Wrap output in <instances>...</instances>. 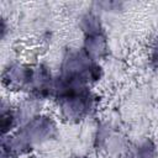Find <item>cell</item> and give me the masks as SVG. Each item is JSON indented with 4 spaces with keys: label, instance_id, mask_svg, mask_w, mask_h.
Returning a JSON list of instances; mask_svg holds the SVG:
<instances>
[{
    "label": "cell",
    "instance_id": "11",
    "mask_svg": "<svg viewBox=\"0 0 158 158\" xmlns=\"http://www.w3.org/2000/svg\"><path fill=\"white\" fill-rule=\"evenodd\" d=\"M148 59L154 69H158V37L153 40L148 51Z\"/></svg>",
    "mask_w": 158,
    "mask_h": 158
},
{
    "label": "cell",
    "instance_id": "12",
    "mask_svg": "<svg viewBox=\"0 0 158 158\" xmlns=\"http://www.w3.org/2000/svg\"><path fill=\"white\" fill-rule=\"evenodd\" d=\"M77 158H86V157H77Z\"/></svg>",
    "mask_w": 158,
    "mask_h": 158
},
{
    "label": "cell",
    "instance_id": "7",
    "mask_svg": "<svg viewBox=\"0 0 158 158\" xmlns=\"http://www.w3.org/2000/svg\"><path fill=\"white\" fill-rule=\"evenodd\" d=\"M40 111H41V99H37V98L30 95V98L23 100L16 107V114H17L20 126L23 125L25 122L32 120L33 117L41 115Z\"/></svg>",
    "mask_w": 158,
    "mask_h": 158
},
{
    "label": "cell",
    "instance_id": "10",
    "mask_svg": "<svg viewBox=\"0 0 158 158\" xmlns=\"http://www.w3.org/2000/svg\"><path fill=\"white\" fill-rule=\"evenodd\" d=\"M128 158H157L156 144L146 138L128 151Z\"/></svg>",
    "mask_w": 158,
    "mask_h": 158
},
{
    "label": "cell",
    "instance_id": "1",
    "mask_svg": "<svg viewBox=\"0 0 158 158\" xmlns=\"http://www.w3.org/2000/svg\"><path fill=\"white\" fill-rule=\"evenodd\" d=\"M63 118L78 122L86 118L95 109L96 99L90 86L72 83L59 77L54 79L53 94Z\"/></svg>",
    "mask_w": 158,
    "mask_h": 158
},
{
    "label": "cell",
    "instance_id": "5",
    "mask_svg": "<svg viewBox=\"0 0 158 158\" xmlns=\"http://www.w3.org/2000/svg\"><path fill=\"white\" fill-rule=\"evenodd\" d=\"M33 65L12 62L2 70V85L11 91L30 93Z\"/></svg>",
    "mask_w": 158,
    "mask_h": 158
},
{
    "label": "cell",
    "instance_id": "3",
    "mask_svg": "<svg viewBox=\"0 0 158 158\" xmlns=\"http://www.w3.org/2000/svg\"><path fill=\"white\" fill-rule=\"evenodd\" d=\"M59 78L90 86L101 78V67L83 49H69L60 64Z\"/></svg>",
    "mask_w": 158,
    "mask_h": 158
},
{
    "label": "cell",
    "instance_id": "6",
    "mask_svg": "<svg viewBox=\"0 0 158 158\" xmlns=\"http://www.w3.org/2000/svg\"><path fill=\"white\" fill-rule=\"evenodd\" d=\"M54 79L56 78H53L51 70L44 64L33 65L30 95L37 99H41V100H43L47 96H52Z\"/></svg>",
    "mask_w": 158,
    "mask_h": 158
},
{
    "label": "cell",
    "instance_id": "2",
    "mask_svg": "<svg viewBox=\"0 0 158 158\" xmlns=\"http://www.w3.org/2000/svg\"><path fill=\"white\" fill-rule=\"evenodd\" d=\"M57 135V126L52 117L38 115L25 122L15 132L2 137L1 151L16 158L30 152L36 146L51 141Z\"/></svg>",
    "mask_w": 158,
    "mask_h": 158
},
{
    "label": "cell",
    "instance_id": "4",
    "mask_svg": "<svg viewBox=\"0 0 158 158\" xmlns=\"http://www.w3.org/2000/svg\"><path fill=\"white\" fill-rule=\"evenodd\" d=\"M84 32L83 51L94 60H99L107 54L109 44L100 19L94 12H88L81 19Z\"/></svg>",
    "mask_w": 158,
    "mask_h": 158
},
{
    "label": "cell",
    "instance_id": "8",
    "mask_svg": "<svg viewBox=\"0 0 158 158\" xmlns=\"http://www.w3.org/2000/svg\"><path fill=\"white\" fill-rule=\"evenodd\" d=\"M1 135L2 137L12 133L14 128L19 125V118L16 114V109L6 105L4 101L1 105Z\"/></svg>",
    "mask_w": 158,
    "mask_h": 158
},
{
    "label": "cell",
    "instance_id": "9",
    "mask_svg": "<svg viewBox=\"0 0 158 158\" xmlns=\"http://www.w3.org/2000/svg\"><path fill=\"white\" fill-rule=\"evenodd\" d=\"M100 142L101 146L106 149L109 154H121L126 149V144L123 138H121L117 133H112L106 131L104 135H100Z\"/></svg>",
    "mask_w": 158,
    "mask_h": 158
}]
</instances>
